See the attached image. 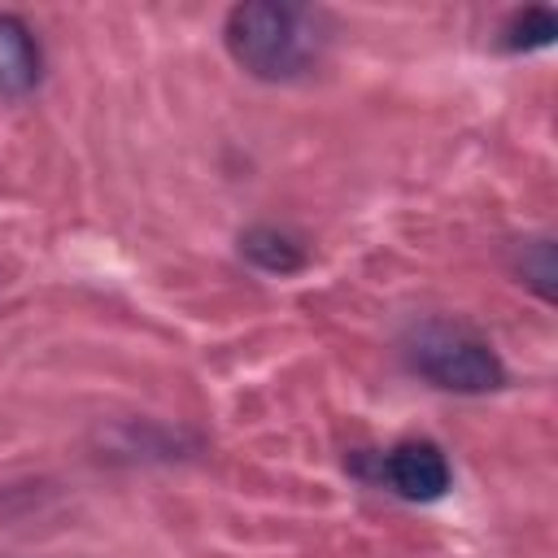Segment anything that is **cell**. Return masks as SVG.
<instances>
[{"instance_id": "6da1fadb", "label": "cell", "mask_w": 558, "mask_h": 558, "mask_svg": "<svg viewBox=\"0 0 558 558\" xmlns=\"http://www.w3.org/2000/svg\"><path fill=\"white\" fill-rule=\"evenodd\" d=\"M231 61L262 78V83H292L314 61L323 57L327 31L323 17L305 4H283V0H248L227 13L222 26Z\"/></svg>"}, {"instance_id": "7a4b0ae2", "label": "cell", "mask_w": 558, "mask_h": 558, "mask_svg": "<svg viewBox=\"0 0 558 558\" xmlns=\"http://www.w3.org/2000/svg\"><path fill=\"white\" fill-rule=\"evenodd\" d=\"M405 366L432 388L462 397H484L506 388V366L497 349L471 327L449 318H427L405 336Z\"/></svg>"}, {"instance_id": "3957f363", "label": "cell", "mask_w": 558, "mask_h": 558, "mask_svg": "<svg viewBox=\"0 0 558 558\" xmlns=\"http://www.w3.org/2000/svg\"><path fill=\"white\" fill-rule=\"evenodd\" d=\"M375 480H384L405 501H436L449 493L453 471L440 445L432 440H401L375 458Z\"/></svg>"}, {"instance_id": "277c9868", "label": "cell", "mask_w": 558, "mask_h": 558, "mask_svg": "<svg viewBox=\"0 0 558 558\" xmlns=\"http://www.w3.org/2000/svg\"><path fill=\"white\" fill-rule=\"evenodd\" d=\"M39 74H44V52L35 31L17 13H0V96L35 92Z\"/></svg>"}, {"instance_id": "5b68a950", "label": "cell", "mask_w": 558, "mask_h": 558, "mask_svg": "<svg viewBox=\"0 0 558 558\" xmlns=\"http://www.w3.org/2000/svg\"><path fill=\"white\" fill-rule=\"evenodd\" d=\"M240 253H244L257 270H266V275H296V270H305V262H310L305 244H301L292 231H279V227H248V231L240 235Z\"/></svg>"}, {"instance_id": "8992f818", "label": "cell", "mask_w": 558, "mask_h": 558, "mask_svg": "<svg viewBox=\"0 0 558 558\" xmlns=\"http://www.w3.org/2000/svg\"><path fill=\"white\" fill-rule=\"evenodd\" d=\"M554 35H558L554 13L541 9V4H532V9H519V13L506 22L501 48H506V52H536V48H549Z\"/></svg>"}, {"instance_id": "52a82bcc", "label": "cell", "mask_w": 558, "mask_h": 558, "mask_svg": "<svg viewBox=\"0 0 558 558\" xmlns=\"http://www.w3.org/2000/svg\"><path fill=\"white\" fill-rule=\"evenodd\" d=\"M519 275H523V283L541 301H554V240L549 235L523 240V248H519Z\"/></svg>"}]
</instances>
